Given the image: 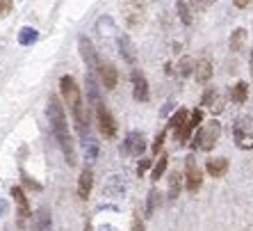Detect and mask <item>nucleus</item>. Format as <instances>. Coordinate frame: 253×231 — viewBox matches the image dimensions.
<instances>
[{"instance_id":"obj_17","label":"nucleus","mask_w":253,"mask_h":231,"mask_svg":"<svg viewBox=\"0 0 253 231\" xmlns=\"http://www.w3.org/2000/svg\"><path fill=\"white\" fill-rule=\"evenodd\" d=\"M206 172L214 178L224 176V174L228 172V158H210L206 163Z\"/></svg>"},{"instance_id":"obj_33","label":"nucleus","mask_w":253,"mask_h":231,"mask_svg":"<svg viewBox=\"0 0 253 231\" xmlns=\"http://www.w3.org/2000/svg\"><path fill=\"white\" fill-rule=\"evenodd\" d=\"M12 9H14V0H0V18L9 16Z\"/></svg>"},{"instance_id":"obj_31","label":"nucleus","mask_w":253,"mask_h":231,"mask_svg":"<svg viewBox=\"0 0 253 231\" xmlns=\"http://www.w3.org/2000/svg\"><path fill=\"white\" fill-rule=\"evenodd\" d=\"M158 199H160V192L158 190H151V192H148V199H146V215H153L155 206H158Z\"/></svg>"},{"instance_id":"obj_29","label":"nucleus","mask_w":253,"mask_h":231,"mask_svg":"<svg viewBox=\"0 0 253 231\" xmlns=\"http://www.w3.org/2000/svg\"><path fill=\"white\" fill-rule=\"evenodd\" d=\"M167 160H169V156H160V160L153 165V170H151V181H160L162 178V174L167 172Z\"/></svg>"},{"instance_id":"obj_18","label":"nucleus","mask_w":253,"mask_h":231,"mask_svg":"<svg viewBox=\"0 0 253 231\" xmlns=\"http://www.w3.org/2000/svg\"><path fill=\"white\" fill-rule=\"evenodd\" d=\"M203 121V110H194V113L189 115V121L185 124V128H183V133H180V137H178V142H187L189 137H192V130L196 128V126Z\"/></svg>"},{"instance_id":"obj_9","label":"nucleus","mask_w":253,"mask_h":231,"mask_svg":"<svg viewBox=\"0 0 253 231\" xmlns=\"http://www.w3.org/2000/svg\"><path fill=\"white\" fill-rule=\"evenodd\" d=\"M130 80H132V96H135V101L146 103L148 96H151V89H148V80H146V76L141 73V69H132Z\"/></svg>"},{"instance_id":"obj_12","label":"nucleus","mask_w":253,"mask_h":231,"mask_svg":"<svg viewBox=\"0 0 253 231\" xmlns=\"http://www.w3.org/2000/svg\"><path fill=\"white\" fill-rule=\"evenodd\" d=\"M91 188H94V172L89 167H84L80 172V178H78V195H80V199L87 202L89 195H91Z\"/></svg>"},{"instance_id":"obj_7","label":"nucleus","mask_w":253,"mask_h":231,"mask_svg":"<svg viewBox=\"0 0 253 231\" xmlns=\"http://www.w3.org/2000/svg\"><path fill=\"white\" fill-rule=\"evenodd\" d=\"M96 113V124H98V130L103 133V137H114L117 135V121H114V115L107 110V106H98L94 110Z\"/></svg>"},{"instance_id":"obj_21","label":"nucleus","mask_w":253,"mask_h":231,"mask_svg":"<svg viewBox=\"0 0 253 231\" xmlns=\"http://www.w3.org/2000/svg\"><path fill=\"white\" fill-rule=\"evenodd\" d=\"M247 99H249V85L244 83V80H240V83H235L233 87H230V101L233 103L242 106Z\"/></svg>"},{"instance_id":"obj_11","label":"nucleus","mask_w":253,"mask_h":231,"mask_svg":"<svg viewBox=\"0 0 253 231\" xmlns=\"http://www.w3.org/2000/svg\"><path fill=\"white\" fill-rule=\"evenodd\" d=\"M80 55H83V59L87 62L89 69H100V62H103V59L96 55L94 44L89 42L87 37H80Z\"/></svg>"},{"instance_id":"obj_22","label":"nucleus","mask_w":253,"mask_h":231,"mask_svg":"<svg viewBox=\"0 0 253 231\" xmlns=\"http://www.w3.org/2000/svg\"><path fill=\"white\" fill-rule=\"evenodd\" d=\"M180 172H176V170H173V172L169 174V185H167V197H169L171 202H173V199H178V195H180V185H183V181H180Z\"/></svg>"},{"instance_id":"obj_28","label":"nucleus","mask_w":253,"mask_h":231,"mask_svg":"<svg viewBox=\"0 0 253 231\" xmlns=\"http://www.w3.org/2000/svg\"><path fill=\"white\" fill-rule=\"evenodd\" d=\"M83 151H84V158L91 163V160L98 158V151H100V149H98V144H96L94 140L87 135V137H83Z\"/></svg>"},{"instance_id":"obj_15","label":"nucleus","mask_w":253,"mask_h":231,"mask_svg":"<svg viewBox=\"0 0 253 231\" xmlns=\"http://www.w3.org/2000/svg\"><path fill=\"white\" fill-rule=\"evenodd\" d=\"M98 73H100V80H103V85H105L107 89H114V87H117L119 73H117V69H114V64H110V62H100Z\"/></svg>"},{"instance_id":"obj_26","label":"nucleus","mask_w":253,"mask_h":231,"mask_svg":"<svg viewBox=\"0 0 253 231\" xmlns=\"http://www.w3.org/2000/svg\"><path fill=\"white\" fill-rule=\"evenodd\" d=\"M37 39H39V32L35 28H30V25L21 28V32H18V44L21 46H32V44H37Z\"/></svg>"},{"instance_id":"obj_13","label":"nucleus","mask_w":253,"mask_h":231,"mask_svg":"<svg viewBox=\"0 0 253 231\" xmlns=\"http://www.w3.org/2000/svg\"><path fill=\"white\" fill-rule=\"evenodd\" d=\"M32 231H53V218L48 208H39L32 218Z\"/></svg>"},{"instance_id":"obj_44","label":"nucleus","mask_w":253,"mask_h":231,"mask_svg":"<svg viewBox=\"0 0 253 231\" xmlns=\"http://www.w3.org/2000/svg\"><path fill=\"white\" fill-rule=\"evenodd\" d=\"M84 231H91V222H87V227H84Z\"/></svg>"},{"instance_id":"obj_4","label":"nucleus","mask_w":253,"mask_h":231,"mask_svg":"<svg viewBox=\"0 0 253 231\" xmlns=\"http://www.w3.org/2000/svg\"><path fill=\"white\" fill-rule=\"evenodd\" d=\"M219 135H221V124H219L217 119H210L203 124V128L196 133V142L194 147L203 149V151H212V147L217 144Z\"/></svg>"},{"instance_id":"obj_45","label":"nucleus","mask_w":253,"mask_h":231,"mask_svg":"<svg viewBox=\"0 0 253 231\" xmlns=\"http://www.w3.org/2000/svg\"><path fill=\"white\" fill-rule=\"evenodd\" d=\"M146 2H153V0H146Z\"/></svg>"},{"instance_id":"obj_27","label":"nucleus","mask_w":253,"mask_h":231,"mask_svg":"<svg viewBox=\"0 0 253 231\" xmlns=\"http://www.w3.org/2000/svg\"><path fill=\"white\" fill-rule=\"evenodd\" d=\"M112 192H114V197H121V195H124V178H121V176H110V178H107L105 195L112 197Z\"/></svg>"},{"instance_id":"obj_19","label":"nucleus","mask_w":253,"mask_h":231,"mask_svg":"<svg viewBox=\"0 0 253 231\" xmlns=\"http://www.w3.org/2000/svg\"><path fill=\"white\" fill-rule=\"evenodd\" d=\"M87 99H89V103H91L94 110L98 106H103V96H100V92H98V87H96V80H94L91 73L87 76Z\"/></svg>"},{"instance_id":"obj_2","label":"nucleus","mask_w":253,"mask_h":231,"mask_svg":"<svg viewBox=\"0 0 253 231\" xmlns=\"http://www.w3.org/2000/svg\"><path fill=\"white\" fill-rule=\"evenodd\" d=\"M59 89H62V99H64V106L69 108L71 117L76 121V128L83 137L89 135V115H87V106L83 101V94H80V87H78L76 78L73 76H62L59 80Z\"/></svg>"},{"instance_id":"obj_23","label":"nucleus","mask_w":253,"mask_h":231,"mask_svg":"<svg viewBox=\"0 0 253 231\" xmlns=\"http://www.w3.org/2000/svg\"><path fill=\"white\" fill-rule=\"evenodd\" d=\"M96 30L100 32V37H105V39H110V37L117 35V28H114V18L112 16H103L96 21Z\"/></svg>"},{"instance_id":"obj_1","label":"nucleus","mask_w":253,"mask_h":231,"mask_svg":"<svg viewBox=\"0 0 253 231\" xmlns=\"http://www.w3.org/2000/svg\"><path fill=\"white\" fill-rule=\"evenodd\" d=\"M48 121H50V128H53V135L57 140L62 154H64V160L69 163L71 167L76 165V144L71 140V133H69V124H66V113L62 103H59L57 96H50L48 99Z\"/></svg>"},{"instance_id":"obj_30","label":"nucleus","mask_w":253,"mask_h":231,"mask_svg":"<svg viewBox=\"0 0 253 231\" xmlns=\"http://www.w3.org/2000/svg\"><path fill=\"white\" fill-rule=\"evenodd\" d=\"M176 7H178V16H180V21H183L185 25H192V12H189L187 2H185V0H178Z\"/></svg>"},{"instance_id":"obj_42","label":"nucleus","mask_w":253,"mask_h":231,"mask_svg":"<svg viewBox=\"0 0 253 231\" xmlns=\"http://www.w3.org/2000/svg\"><path fill=\"white\" fill-rule=\"evenodd\" d=\"M212 2H214V0H199V5H201V7H210Z\"/></svg>"},{"instance_id":"obj_3","label":"nucleus","mask_w":253,"mask_h":231,"mask_svg":"<svg viewBox=\"0 0 253 231\" xmlns=\"http://www.w3.org/2000/svg\"><path fill=\"white\" fill-rule=\"evenodd\" d=\"M121 14L130 30L139 28L146 21V0H121Z\"/></svg>"},{"instance_id":"obj_6","label":"nucleus","mask_w":253,"mask_h":231,"mask_svg":"<svg viewBox=\"0 0 253 231\" xmlns=\"http://www.w3.org/2000/svg\"><path fill=\"white\" fill-rule=\"evenodd\" d=\"M201 183H203V172L196 165L194 156H187V160H185V190L187 192H199Z\"/></svg>"},{"instance_id":"obj_32","label":"nucleus","mask_w":253,"mask_h":231,"mask_svg":"<svg viewBox=\"0 0 253 231\" xmlns=\"http://www.w3.org/2000/svg\"><path fill=\"white\" fill-rule=\"evenodd\" d=\"M178 66H180V76H189V73H194V69H196V64L189 58H183Z\"/></svg>"},{"instance_id":"obj_24","label":"nucleus","mask_w":253,"mask_h":231,"mask_svg":"<svg viewBox=\"0 0 253 231\" xmlns=\"http://www.w3.org/2000/svg\"><path fill=\"white\" fill-rule=\"evenodd\" d=\"M119 48H121V55H124V59L128 62V64H132V62L137 59L135 48H132V44H130V37L128 35H121V37H119Z\"/></svg>"},{"instance_id":"obj_10","label":"nucleus","mask_w":253,"mask_h":231,"mask_svg":"<svg viewBox=\"0 0 253 231\" xmlns=\"http://www.w3.org/2000/svg\"><path fill=\"white\" fill-rule=\"evenodd\" d=\"M201 106H206L212 115H221L224 113V96L217 87H208L201 96Z\"/></svg>"},{"instance_id":"obj_41","label":"nucleus","mask_w":253,"mask_h":231,"mask_svg":"<svg viewBox=\"0 0 253 231\" xmlns=\"http://www.w3.org/2000/svg\"><path fill=\"white\" fill-rule=\"evenodd\" d=\"M100 231H119V229L112 225H100Z\"/></svg>"},{"instance_id":"obj_39","label":"nucleus","mask_w":253,"mask_h":231,"mask_svg":"<svg viewBox=\"0 0 253 231\" xmlns=\"http://www.w3.org/2000/svg\"><path fill=\"white\" fill-rule=\"evenodd\" d=\"M5 213H7V202L5 199H0V220L5 218Z\"/></svg>"},{"instance_id":"obj_36","label":"nucleus","mask_w":253,"mask_h":231,"mask_svg":"<svg viewBox=\"0 0 253 231\" xmlns=\"http://www.w3.org/2000/svg\"><path fill=\"white\" fill-rule=\"evenodd\" d=\"M132 231H146V229H144V222H141L137 215L132 218Z\"/></svg>"},{"instance_id":"obj_25","label":"nucleus","mask_w":253,"mask_h":231,"mask_svg":"<svg viewBox=\"0 0 253 231\" xmlns=\"http://www.w3.org/2000/svg\"><path fill=\"white\" fill-rule=\"evenodd\" d=\"M244 44H247V30H244V28L233 30V35H230V42H228L230 51H233V53H240L242 48H244Z\"/></svg>"},{"instance_id":"obj_16","label":"nucleus","mask_w":253,"mask_h":231,"mask_svg":"<svg viewBox=\"0 0 253 231\" xmlns=\"http://www.w3.org/2000/svg\"><path fill=\"white\" fill-rule=\"evenodd\" d=\"M194 76H196V83L199 85H208L212 78V62L208 58H201L196 62V69H194Z\"/></svg>"},{"instance_id":"obj_38","label":"nucleus","mask_w":253,"mask_h":231,"mask_svg":"<svg viewBox=\"0 0 253 231\" xmlns=\"http://www.w3.org/2000/svg\"><path fill=\"white\" fill-rule=\"evenodd\" d=\"M249 2H251V0H233V5H235L237 9H244V7H247Z\"/></svg>"},{"instance_id":"obj_40","label":"nucleus","mask_w":253,"mask_h":231,"mask_svg":"<svg viewBox=\"0 0 253 231\" xmlns=\"http://www.w3.org/2000/svg\"><path fill=\"white\" fill-rule=\"evenodd\" d=\"M148 167H151V160H144V163L139 165V174H144V172L148 170Z\"/></svg>"},{"instance_id":"obj_5","label":"nucleus","mask_w":253,"mask_h":231,"mask_svg":"<svg viewBox=\"0 0 253 231\" xmlns=\"http://www.w3.org/2000/svg\"><path fill=\"white\" fill-rule=\"evenodd\" d=\"M233 133H235V144L244 151L253 149V126L249 117H237L235 126H233Z\"/></svg>"},{"instance_id":"obj_37","label":"nucleus","mask_w":253,"mask_h":231,"mask_svg":"<svg viewBox=\"0 0 253 231\" xmlns=\"http://www.w3.org/2000/svg\"><path fill=\"white\" fill-rule=\"evenodd\" d=\"M173 106H176L173 101H167V103H165V108H162V113H160V115H162V117H167V115H169L171 110H173Z\"/></svg>"},{"instance_id":"obj_35","label":"nucleus","mask_w":253,"mask_h":231,"mask_svg":"<svg viewBox=\"0 0 253 231\" xmlns=\"http://www.w3.org/2000/svg\"><path fill=\"white\" fill-rule=\"evenodd\" d=\"M165 135H167V130H162V133H160V135L155 137V144H153L155 151H160V149H162V142H165Z\"/></svg>"},{"instance_id":"obj_8","label":"nucleus","mask_w":253,"mask_h":231,"mask_svg":"<svg viewBox=\"0 0 253 231\" xmlns=\"http://www.w3.org/2000/svg\"><path fill=\"white\" fill-rule=\"evenodd\" d=\"M146 151V137L139 130H130L124 140V154L130 156V158H137Z\"/></svg>"},{"instance_id":"obj_14","label":"nucleus","mask_w":253,"mask_h":231,"mask_svg":"<svg viewBox=\"0 0 253 231\" xmlns=\"http://www.w3.org/2000/svg\"><path fill=\"white\" fill-rule=\"evenodd\" d=\"M12 197L16 199L18 204V225L23 227V220L30 215V204H28V197H25L23 188H18V185H14L12 188Z\"/></svg>"},{"instance_id":"obj_34","label":"nucleus","mask_w":253,"mask_h":231,"mask_svg":"<svg viewBox=\"0 0 253 231\" xmlns=\"http://www.w3.org/2000/svg\"><path fill=\"white\" fill-rule=\"evenodd\" d=\"M23 183L28 185L30 190H42V183H37V181H32V178L28 176V174H23Z\"/></svg>"},{"instance_id":"obj_20","label":"nucleus","mask_w":253,"mask_h":231,"mask_svg":"<svg viewBox=\"0 0 253 231\" xmlns=\"http://www.w3.org/2000/svg\"><path fill=\"white\" fill-rule=\"evenodd\" d=\"M187 121H189V119H187V110H178V113L169 119V128L173 130L176 140L180 137V133H183V128H185V124H187Z\"/></svg>"},{"instance_id":"obj_43","label":"nucleus","mask_w":253,"mask_h":231,"mask_svg":"<svg viewBox=\"0 0 253 231\" xmlns=\"http://www.w3.org/2000/svg\"><path fill=\"white\" fill-rule=\"evenodd\" d=\"M249 66H251V78H253V48H251V59H249Z\"/></svg>"}]
</instances>
